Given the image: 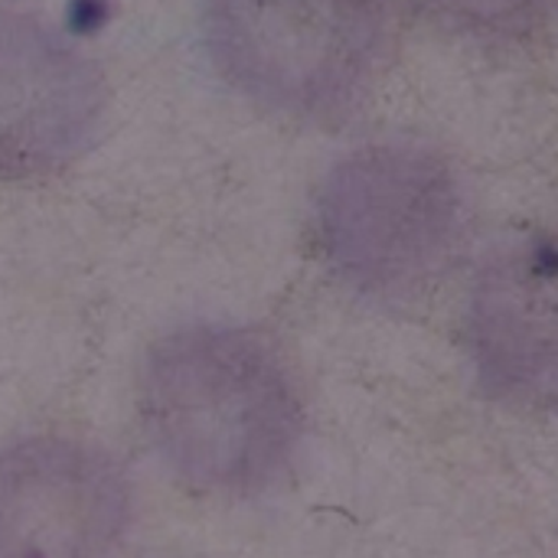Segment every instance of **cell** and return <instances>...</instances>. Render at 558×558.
<instances>
[{
	"label": "cell",
	"mask_w": 558,
	"mask_h": 558,
	"mask_svg": "<svg viewBox=\"0 0 558 558\" xmlns=\"http://www.w3.org/2000/svg\"><path fill=\"white\" fill-rule=\"evenodd\" d=\"M141 425L186 487L248 497L271 487L301 441V399L281 356L239 327L163 337L141 373Z\"/></svg>",
	"instance_id": "1"
},
{
	"label": "cell",
	"mask_w": 558,
	"mask_h": 558,
	"mask_svg": "<svg viewBox=\"0 0 558 558\" xmlns=\"http://www.w3.org/2000/svg\"><path fill=\"white\" fill-rule=\"evenodd\" d=\"M468 206L454 170L418 144H369L320 183L314 235L327 265L356 291L409 301L461 255Z\"/></svg>",
	"instance_id": "2"
},
{
	"label": "cell",
	"mask_w": 558,
	"mask_h": 558,
	"mask_svg": "<svg viewBox=\"0 0 558 558\" xmlns=\"http://www.w3.org/2000/svg\"><path fill=\"white\" fill-rule=\"evenodd\" d=\"M216 72L248 101L304 121L360 105L389 49L386 0H203Z\"/></svg>",
	"instance_id": "3"
},
{
	"label": "cell",
	"mask_w": 558,
	"mask_h": 558,
	"mask_svg": "<svg viewBox=\"0 0 558 558\" xmlns=\"http://www.w3.org/2000/svg\"><path fill=\"white\" fill-rule=\"evenodd\" d=\"M131 520L121 468L75 438L0 448V558H108Z\"/></svg>",
	"instance_id": "4"
},
{
	"label": "cell",
	"mask_w": 558,
	"mask_h": 558,
	"mask_svg": "<svg viewBox=\"0 0 558 558\" xmlns=\"http://www.w3.org/2000/svg\"><path fill=\"white\" fill-rule=\"evenodd\" d=\"M101 111L95 62L46 20L0 10V183L69 167L92 144Z\"/></svg>",
	"instance_id": "5"
},
{
	"label": "cell",
	"mask_w": 558,
	"mask_h": 558,
	"mask_svg": "<svg viewBox=\"0 0 558 558\" xmlns=\"http://www.w3.org/2000/svg\"><path fill=\"white\" fill-rule=\"evenodd\" d=\"M468 350L481 389L513 409L556 402V248L549 235L504 245L477 271Z\"/></svg>",
	"instance_id": "6"
},
{
	"label": "cell",
	"mask_w": 558,
	"mask_h": 558,
	"mask_svg": "<svg viewBox=\"0 0 558 558\" xmlns=\"http://www.w3.org/2000/svg\"><path fill=\"white\" fill-rule=\"evenodd\" d=\"M549 3L553 0H428V7L451 26L490 39L530 36L546 20Z\"/></svg>",
	"instance_id": "7"
}]
</instances>
